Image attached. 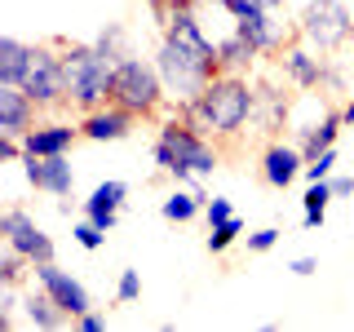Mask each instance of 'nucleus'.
<instances>
[{
	"label": "nucleus",
	"mask_w": 354,
	"mask_h": 332,
	"mask_svg": "<svg viewBox=\"0 0 354 332\" xmlns=\"http://www.w3.org/2000/svg\"><path fill=\"white\" fill-rule=\"evenodd\" d=\"M151 160H155V169L169 173L177 186H191V191H199L208 199L204 177H213L221 169V147H217V138H208V133L195 129L191 120L169 116L160 129H155Z\"/></svg>",
	"instance_id": "nucleus-1"
},
{
	"label": "nucleus",
	"mask_w": 354,
	"mask_h": 332,
	"mask_svg": "<svg viewBox=\"0 0 354 332\" xmlns=\"http://www.w3.org/2000/svg\"><path fill=\"white\" fill-rule=\"evenodd\" d=\"M177 116L191 120L195 129H204L208 138L230 142L257 120V84L239 71H221L204 84V93H199L195 102L177 107Z\"/></svg>",
	"instance_id": "nucleus-2"
},
{
	"label": "nucleus",
	"mask_w": 354,
	"mask_h": 332,
	"mask_svg": "<svg viewBox=\"0 0 354 332\" xmlns=\"http://www.w3.org/2000/svg\"><path fill=\"white\" fill-rule=\"evenodd\" d=\"M62 66H66V107H75L84 116V111L111 102L115 58H106L93 40L88 44H62Z\"/></svg>",
	"instance_id": "nucleus-3"
},
{
	"label": "nucleus",
	"mask_w": 354,
	"mask_h": 332,
	"mask_svg": "<svg viewBox=\"0 0 354 332\" xmlns=\"http://www.w3.org/2000/svg\"><path fill=\"white\" fill-rule=\"evenodd\" d=\"M111 102L133 111L138 120H155L169 102V89H164V75L155 58H138V53H124L115 62V84H111Z\"/></svg>",
	"instance_id": "nucleus-4"
},
{
	"label": "nucleus",
	"mask_w": 354,
	"mask_h": 332,
	"mask_svg": "<svg viewBox=\"0 0 354 332\" xmlns=\"http://www.w3.org/2000/svg\"><path fill=\"white\" fill-rule=\"evenodd\" d=\"M155 66H160L164 89H169V98H173L177 107H182V102H195V98L204 93V84L213 80V75H221V66H217V62H208V58H199V53L182 49V44L169 40V36H160V49H155Z\"/></svg>",
	"instance_id": "nucleus-5"
},
{
	"label": "nucleus",
	"mask_w": 354,
	"mask_h": 332,
	"mask_svg": "<svg viewBox=\"0 0 354 332\" xmlns=\"http://www.w3.org/2000/svg\"><path fill=\"white\" fill-rule=\"evenodd\" d=\"M297 36L306 44H315L319 53H337L346 49L354 36V18L346 9V0H310L297 18Z\"/></svg>",
	"instance_id": "nucleus-6"
},
{
	"label": "nucleus",
	"mask_w": 354,
	"mask_h": 332,
	"mask_svg": "<svg viewBox=\"0 0 354 332\" xmlns=\"http://www.w3.org/2000/svg\"><path fill=\"white\" fill-rule=\"evenodd\" d=\"M274 62H279V71L288 75V84L306 89V93H310V89H332V93L341 89V66H332L328 58H319V49L306 44L301 36L288 40Z\"/></svg>",
	"instance_id": "nucleus-7"
},
{
	"label": "nucleus",
	"mask_w": 354,
	"mask_h": 332,
	"mask_svg": "<svg viewBox=\"0 0 354 332\" xmlns=\"http://www.w3.org/2000/svg\"><path fill=\"white\" fill-rule=\"evenodd\" d=\"M22 89L31 93V102L40 111L66 107V66H62V44H36L31 66L22 75Z\"/></svg>",
	"instance_id": "nucleus-8"
},
{
	"label": "nucleus",
	"mask_w": 354,
	"mask_h": 332,
	"mask_svg": "<svg viewBox=\"0 0 354 332\" xmlns=\"http://www.w3.org/2000/svg\"><path fill=\"white\" fill-rule=\"evenodd\" d=\"M235 31L257 44L261 58H279L283 44L297 40V27L283 22V9H248L243 18H235Z\"/></svg>",
	"instance_id": "nucleus-9"
},
{
	"label": "nucleus",
	"mask_w": 354,
	"mask_h": 332,
	"mask_svg": "<svg viewBox=\"0 0 354 332\" xmlns=\"http://www.w3.org/2000/svg\"><path fill=\"white\" fill-rule=\"evenodd\" d=\"M0 235H5L9 248H18L31 266L53 261V239L36 226V217H31L27 208H5V213H0Z\"/></svg>",
	"instance_id": "nucleus-10"
},
{
	"label": "nucleus",
	"mask_w": 354,
	"mask_h": 332,
	"mask_svg": "<svg viewBox=\"0 0 354 332\" xmlns=\"http://www.w3.org/2000/svg\"><path fill=\"white\" fill-rule=\"evenodd\" d=\"M31 279H36V284H40L44 293H49L71 319H80L84 310H93V297H88V288L75 279V275H66L58 261H36V266H31Z\"/></svg>",
	"instance_id": "nucleus-11"
},
{
	"label": "nucleus",
	"mask_w": 354,
	"mask_h": 332,
	"mask_svg": "<svg viewBox=\"0 0 354 332\" xmlns=\"http://www.w3.org/2000/svg\"><path fill=\"white\" fill-rule=\"evenodd\" d=\"M22 173L27 182L44 195H71L75 191V169H71V155H22Z\"/></svg>",
	"instance_id": "nucleus-12"
},
{
	"label": "nucleus",
	"mask_w": 354,
	"mask_h": 332,
	"mask_svg": "<svg viewBox=\"0 0 354 332\" xmlns=\"http://www.w3.org/2000/svg\"><path fill=\"white\" fill-rule=\"evenodd\" d=\"M133 129H138V116L115 102H102L80 116V133L88 142H124V138H133Z\"/></svg>",
	"instance_id": "nucleus-13"
},
{
	"label": "nucleus",
	"mask_w": 354,
	"mask_h": 332,
	"mask_svg": "<svg viewBox=\"0 0 354 332\" xmlns=\"http://www.w3.org/2000/svg\"><path fill=\"white\" fill-rule=\"evenodd\" d=\"M306 173V155L297 142H279L274 138L270 147L261 151V182L274 186V191H288V186L297 182V177Z\"/></svg>",
	"instance_id": "nucleus-14"
},
{
	"label": "nucleus",
	"mask_w": 354,
	"mask_h": 332,
	"mask_svg": "<svg viewBox=\"0 0 354 332\" xmlns=\"http://www.w3.org/2000/svg\"><path fill=\"white\" fill-rule=\"evenodd\" d=\"M40 124V107L22 84H0V133L5 138H27Z\"/></svg>",
	"instance_id": "nucleus-15"
},
{
	"label": "nucleus",
	"mask_w": 354,
	"mask_h": 332,
	"mask_svg": "<svg viewBox=\"0 0 354 332\" xmlns=\"http://www.w3.org/2000/svg\"><path fill=\"white\" fill-rule=\"evenodd\" d=\"M80 138H84L80 120H75V124L71 120H40V124L22 138V151L27 155H66Z\"/></svg>",
	"instance_id": "nucleus-16"
},
{
	"label": "nucleus",
	"mask_w": 354,
	"mask_h": 332,
	"mask_svg": "<svg viewBox=\"0 0 354 332\" xmlns=\"http://www.w3.org/2000/svg\"><path fill=\"white\" fill-rule=\"evenodd\" d=\"M22 319H27L31 328H40V332H58V328H66V319H71V315H66V310L36 284V293L22 297Z\"/></svg>",
	"instance_id": "nucleus-17"
},
{
	"label": "nucleus",
	"mask_w": 354,
	"mask_h": 332,
	"mask_svg": "<svg viewBox=\"0 0 354 332\" xmlns=\"http://www.w3.org/2000/svg\"><path fill=\"white\" fill-rule=\"evenodd\" d=\"M288 120H292V102H288V93L279 84H257V124L266 133H279L288 129Z\"/></svg>",
	"instance_id": "nucleus-18"
},
{
	"label": "nucleus",
	"mask_w": 354,
	"mask_h": 332,
	"mask_svg": "<svg viewBox=\"0 0 354 332\" xmlns=\"http://www.w3.org/2000/svg\"><path fill=\"white\" fill-rule=\"evenodd\" d=\"M261 53H257V44H252L248 36H239V31H230V36H221L217 40V62H221V71H252V62H257Z\"/></svg>",
	"instance_id": "nucleus-19"
},
{
	"label": "nucleus",
	"mask_w": 354,
	"mask_h": 332,
	"mask_svg": "<svg viewBox=\"0 0 354 332\" xmlns=\"http://www.w3.org/2000/svg\"><path fill=\"white\" fill-rule=\"evenodd\" d=\"M31 53H36V44H27V40H14V36L0 40V84H22Z\"/></svg>",
	"instance_id": "nucleus-20"
},
{
	"label": "nucleus",
	"mask_w": 354,
	"mask_h": 332,
	"mask_svg": "<svg viewBox=\"0 0 354 332\" xmlns=\"http://www.w3.org/2000/svg\"><path fill=\"white\" fill-rule=\"evenodd\" d=\"M204 204H208V199L199 195V191H191V186H177V191L160 204V213L169 217V221H195L199 213H204Z\"/></svg>",
	"instance_id": "nucleus-21"
},
{
	"label": "nucleus",
	"mask_w": 354,
	"mask_h": 332,
	"mask_svg": "<svg viewBox=\"0 0 354 332\" xmlns=\"http://www.w3.org/2000/svg\"><path fill=\"white\" fill-rule=\"evenodd\" d=\"M328 199H337V195H332V182H306V195H301V204H306L301 226H306V230H319V226H324Z\"/></svg>",
	"instance_id": "nucleus-22"
},
{
	"label": "nucleus",
	"mask_w": 354,
	"mask_h": 332,
	"mask_svg": "<svg viewBox=\"0 0 354 332\" xmlns=\"http://www.w3.org/2000/svg\"><path fill=\"white\" fill-rule=\"evenodd\" d=\"M124 199H129V182H97L93 191H88V199L80 204V217L84 213H97V208H124Z\"/></svg>",
	"instance_id": "nucleus-23"
},
{
	"label": "nucleus",
	"mask_w": 354,
	"mask_h": 332,
	"mask_svg": "<svg viewBox=\"0 0 354 332\" xmlns=\"http://www.w3.org/2000/svg\"><path fill=\"white\" fill-rule=\"evenodd\" d=\"M31 275V261L22 257L18 248H9L5 243V252H0V284H22Z\"/></svg>",
	"instance_id": "nucleus-24"
},
{
	"label": "nucleus",
	"mask_w": 354,
	"mask_h": 332,
	"mask_svg": "<svg viewBox=\"0 0 354 332\" xmlns=\"http://www.w3.org/2000/svg\"><path fill=\"white\" fill-rule=\"evenodd\" d=\"M239 235H243L239 217H226V221H217V226H208V252H226Z\"/></svg>",
	"instance_id": "nucleus-25"
},
{
	"label": "nucleus",
	"mask_w": 354,
	"mask_h": 332,
	"mask_svg": "<svg viewBox=\"0 0 354 332\" xmlns=\"http://www.w3.org/2000/svg\"><path fill=\"white\" fill-rule=\"evenodd\" d=\"M93 44L106 53V58H115V62L129 53V44H124V27H120V22H106V27L97 31V40H93Z\"/></svg>",
	"instance_id": "nucleus-26"
},
{
	"label": "nucleus",
	"mask_w": 354,
	"mask_h": 332,
	"mask_svg": "<svg viewBox=\"0 0 354 332\" xmlns=\"http://www.w3.org/2000/svg\"><path fill=\"white\" fill-rule=\"evenodd\" d=\"M332 169H337V147H328V151H319L315 160H306V182H328Z\"/></svg>",
	"instance_id": "nucleus-27"
},
{
	"label": "nucleus",
	"mask_w": 354,
	"mask_h": 332,
	"mask_svg": "<svg viewBox=\"0 0 354 332\" xmlns=\"http://www.w3.org/2000/svg\"><path fill=\"white\" fill-rule=\"evenodd\" d=\"M71 235H75V243H80L84 252H97V248L106 243V230H97L88 217H80V221H75V226H71Z\"/></svg>",
	"instance_id": "nucleus-28"
},
{
	"label": "nucleus",
	"mask_w": 354,
	"mask_h": 332,
	"mask_svg": "<svg viewBox=\"0 0 354 332\" xmlns=\"http://www.w3.org/2000/svg\"><path fill=\"white\" fill-rule=\"evenodd\" d=\"M142 297V279H138V270H120V279H115V302L120 306H133Z\"/></svg>",
	"instance_id": "nucleus-29"
},
{
	"label": "nucleus",
	"mask_w": 354,
	"mask_h": 332,
	"mask_svg": "<svg viewBox=\"0 0 354 332\" xmlns=\"http://www.w3.org/2000/svg\"><path fill=\"white\" fill-rule=\"evenodd\" d=\"M18 284H0V328H14V315H18Z\"/></svg>",
	"instance_id": "nucleus-30"
},
{
	"label": "nucleus",
	"mask_w": 354,
	"mask_h": 332,
	"mask_svg": "<svg viewBox=\"0 0 354 332\" xmlns=\"http://www.w3.org/2000/svg\"><path fill=\"white\" fill-rule=\"evenodd\" d=\"M230 18H243L248 9H283V0H217Z\"/></svg>",
	"instance_id": "nucleus-31"
},
{
	"label": "nucleus",
	"mask_w": 354,
	"mask_h": 332,
	"mask_svg": "<svg viewBox=\"0 0 354 332\" xmlns=\"http://www.w3.org/2000/svg\"><path fill=\"white\" fill-rule=\"evenodd\" d=\"M204 217H208V226H217V221L235 217V204H230L226 195H208V204H204Z\"/></svg>",
	"instance_id": "nucleus-32"
},
{
	"label": "nucleus",
	"mask_w": 354,
	"mask_h": 332,
	"mask_svg": "<svg viewBox=\"0 0 354 332\" xmlns=\"http://www.w3.org/2000/svg\"><path fill=\"white\" fill-rule=\"evenodd\" d=\"M279 239H283V230H274V226H261V230H252V235H248V252H270Z\"/></svg>",
	"instance_id": "nucleus-33"
},
{
	"label": "nucleus",
	"mask_w": 354,
	"mask_h": 332,
	"mask_svg": "<svg viewBox=\"0 0 354 332\" xmlns=\"http://www.w3.org/2000/svg\"><path fill=\"white\" fill-rule=\"evenodd\" d=\"M22 155H27V151H22V138H5V133H0V160H5V164H18Z\"/></svg>",
	"instance_id": "nucleus-34"
},
{
	"label": "nucleus",
	"mask_w": 354,
	"mask_h": 332,
	"mask_svg": "<svg viewBox=\"0 0 354 332\" xmlns=\"http://www.w3.org/2000/svg\"><path fill=\"white\" fill-rule=\"evenodd\" d=\"M97 230H115L120 226V208H97V213H84Z\"/></svg>",
	"instance_id": "nucleus-35"
},
{
	"label": "nucleus",
	"mask_w": 354,
	"mask_h": 332,
	"mask_svg": "<svg viewBox=\"0 0 354 332\" xmlns=\"http://www.w3.org/2000/svg\"><path fill=\"white\" fill-rule=\"evenodd\" d=\"M75 328H80V332H106V315H97V310H84V315L75 319Z\"/></svg>",
	"instance_id": "nucleus-36"
},
{
	"label": "nucleus",
	"mask_w": 354,
	"mask_h": 332,
	"mask_svg": "<svg viewBox=\"0 0 354 332\" xmlns=\"http://www.w3.org/2000/svg\"><path fill=\"white\" fill-rule=\"evenodd\" d=\"M328 182H332V195H337V199H346V195H354V173H332L328 177Z\"/></svg>",
	"instance_id": "nucleus-37"
},
{
	"label": "nucleus",
	"mask_w": 354,
	"mask_h": 332,
	"mask_svg": "<svg viewBox=\"0 0 354 332\" xmlns=\"http://www.w3.org/2000/svg\"><path fill=\"white\" fill-rule=\"evenodd\" d=\"M288 270H292V275H301V279H306V275H315V270H319V261H315V257H297L292 266H288Z\"/></svg>",
	"instance_id": "nucleus-38"
},
{
	"label": "nucleus",
	"mask_w": 354,
	"mask_h": 332,
	"mask_svg": "<svg viewBox=\"0 0 354 332\" xmlns=\"http://www.w3.org/2000/svg\"><path fill=\"white\" fill-rule=\"evenodd\" d=\"M341 111H346V124H354V93H350V102L341 107Z\"/></svg>",
	"instance_id": "nucleus-39"
},
{
	"label": "nucleus",
	"mask_w": 354,
	"mask_h": 332,
	"mask_svg": "<svg viewBox=\"0 0 354 332\" xmlns=\"http://www.w3.org/2000/svg\"><path fill=\"white\" fill-rule=\"evenodd\" d=\"M177 5H195V9H199V5H204V0H177Z\"/></svg>",
	"instance_id": "nucleus-40"
}]
</instances>
